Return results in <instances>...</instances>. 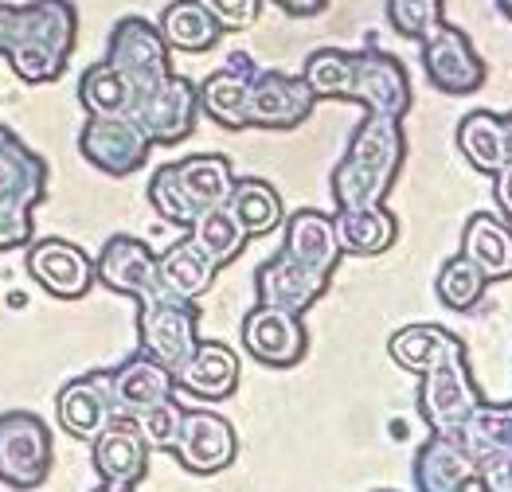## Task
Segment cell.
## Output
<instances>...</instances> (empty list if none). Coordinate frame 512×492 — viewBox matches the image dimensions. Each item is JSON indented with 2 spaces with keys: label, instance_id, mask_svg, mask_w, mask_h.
Here are the masks:
<instances>
[{
  "label": "cell",
  "instance_id": "6da1fadb",
  "mask_svg": "<svg viewBox=\"0 0 512 492\" xmlns=\"http://www.w3.org/2000/svg\"><path fill=\"white\" fill-rule=\"evenodd\" d=\"M79 43V12L71 0H0V59L28 86L63 79Z\"/></svg>",
  "mask_w": 512,
  "mask_h": 492
},
{
  "label": "cell",
  "instance_id": "7a4b0ae2",
  "mask_svg": "<svg viewBox=\"0 0 512 492\" xmlns=\"http://www.w3.org/2000/svg\"><path fill=\"white\" fill-rule=\"evenodd\" d=\"M137 344L149 360H157L161 368L176 371L200 344V309L196 301H184L169 289H161L157 297L137 301Z\"/></svg>",
  "mask_w": 512,
  "mask_h": 492
},
{
  "label": "cell",
  "instance_id": "3957f363",
  "mask_svg": "<svg viewBox=\"0 0 512 492\" xmlns=\"http://www.w3.org/2000/svg\"><path fill=\"white\" fill-rule=\"evenodd\" d=\"M51 430L32 410L0 414V485L16 492L40 489L51 473Z\"/></svg>",
  "mask_w": 512,
  "mask_h": 492
},
{
  "label": "cell",
  "instance_id": "277c9868",
  "mask_svg": "<svg viewBox=\"0 0 512 492\" xmlns=\"http://www.w3.org/2000/svg\"><path fill=\"white\" fill-rule=\"evenodd\" d=\"M106 63L133 86V98H137L141 90H149L172 75V47L165 43L161 28L149 24L145 16H122L110 28Z\"/></svg>",
  "mask_w": 512,
  "mask_h": 492
},
{
  "label": "cell",
  "instance_id": "5b68a950",
  "mask_svg": "<svg viewBox=\"0 0 512 492\" xmlns=\"http://www.w3.org/2000/svg\"><path fill=\"white\" fill-rule=\"evenodd\" d=\"M129 118L145 129V137L153 145H180L184 137L196 133L200 122V90L196 82L184 79L172 71L169 79H161L157 86L141 90L133 98Z\"/></svg>",
  "mask_w": 512,
  "mask_h": 492
},
{
  "label": "cell",
  "instance_id": "8992f818",
  "mask_svg": "<svg viewBox=\"0 0 512 492\" xmlns=\"http://www.w3.org/2000/svg\"><path fill=\"white\" fill-rule=\"evenodd\" d=\"M348 102H360L368 114H387V118H407L415 94L407 67L368 43L364 51H352V82H348Z\"/></svg>",
  "mask_w": 512,
  "mask_h": 492
},
{
  "label": "cell",
  "instance_id": "52a82bcc",
  "mask_svg": "<svg viewBox=\"0 0 512 492\" xmlns=\"http://www.w3.org/2000/svg\"><path fill=\"white\" fill-rule=\"evenodd\" d=\"M423 43V71H427V82L442 94H454V98H466V94H477L485 86V59L477 55L473 40L454 28V24H438Z\"/></svg>",
  "mask_w": 512,
  "mask_h": 492
},
{
  "label": "cell",
  "instance_id": "ba28073f",
  "mask_svg": "<svg viewBox=\"0 0 512 492\" xmlns=\"http://www.w3.org/2000/svg\"><path fill=\"white\" fill-rule=\"evenodd\" d=\"M79 153H83L86 164H94L106 176H133L141 164L149 161L153 141L145 137V129L129 114L86 118L83 133H79Z\"/></svg>",
  "mask_w": 512,
  "mask_h": 492
},
{
  "label": "cell",
  "instance_id": "9c48e42d",
  "mask_svg": "<svg viewBox=\"0 0 512 492\" xmlns=\"http://www.w3.org/2000/svg\"><path fill=\"white\" fill-rule=\"evenodd\" d=\"M169 453L188 473L215 477L239 457V438H235V426L223 414H215V410H184L176 446Z\"/></svg>",
  "mask_w": 512,
  "mask_h": 492
},
{
  "label": "cell",
  "instance_id": "30bf717a",
  "mask_svg": "<svg viewBox=\"0 0 512 492\" xmlns=\"http://www.w3.org/2000/svg\"><path fill=\"white\" fill-rule=\"evenodd\" d=\"M24 262L32 282L59 301H79L94 289V258L67 239H32Z\"/></svg>",
  "mask_w": 512,
  "mask_h": 492
},
{
  "label": "cell",
  "instance_id": "8fae6325",
  "mask_svg": "<svg viewBox=\"0 0 512 492\" xmlns=\"http://www.w3.org/2000/svg\"><path fill=\"white\" fill-rule=\"evenodd\" d=\"M317 98L301 75L286 71H255L247 90V125L258 129H298L313 114Z\"/></svg>",
  "mask_w": 512,
  "mask_h": 492
},
{
  "label": "cell",
  "instance_id": "7c38bea8",
  "mask_svg": "<svg viewBox=\"0 0 512 492\" xmlns=\"http://www.w3.org/2000/svg\"><path fill=\"white\" fill-rule=\"evenodd\" d=\"M94 282H102L110 293L133 297V301L157 297L165 289L161 286V274H157V254L149 250V243H141L133 235L106 239L98 262H94Z\"/></svg>",
  "mask_w": 512,
  "mask_h": 492
},
{
  "label": "cell",
  "instance_id": "4fadbf2b",
  "mask_svg": "<svg viewBox=\"0 0 512 492\" xmlns=\"http://www.w3.org/2000/svg\"><path fill=\"white\" fill-rule=\"evenodd\" d=\"M477 403H481V395H477V387H473V375H470L466 356L446 360L442 368H434L423 375L419 410H423V418H427L430 430L454 434V430L473 414Z\"/></svg>",
  "mask_w": 512,
  "mask_h": 492
},
{
  "label": "cell",
  "instance_id": "5bb4252c",
  "mask_svg": "<svg viewBox=\"0 0 512 492\" xmlns=\"http://www.w3.org/2000/svg\"><path fill=\"white\" fill-rule=\"evenodd\" d=\"M243 348L266 368H294L301 364L309 340L298 313L274 309V305H255L243 317Z\"/></svg>",
  "mask_w": 512,
  "mask_h": 492
},
{
  "label": "cell",
  "instance_id": "9a60e30c",
  "mask_svg": "<svg viewBox=\"0 0 512 492\" xmlns=\"http://www.w3.org/2000/svg\"><path fill=\"white\" fill-rule=\"evenodd\" d=\"M118 414L114 407V387H110V371H90V375H79L71 379L59 399H55V418L59 426L79 438V442H90L110 418Z\"/></svg>",
  "mask_w": 512,
  "mask_h": 492
},
{
  "label": "cell",
  "instance_id": "2e32d148",
  "mask_svg": "<svg viewBox=\"0 0 512 492\" xmlns=\"http://www.w3.org/2000/svg\"><path fill=\"white\" fill-rule=\"evenodd\" d=\"M90 461L102 481L114 485H137L149 473V446L137 434L133 418H110L94 438H90Z\"/></svg>",
  "mask_w": 512,
  "mask_h": 492
},
{
  "label": "cell",
  "instance_id": "e0dca14e",
  "mask_svg": "<svg viewBox=\"0 0 512 492\" xmlns=\"http://www.w3.org/2000/svg\"><path fill=\"white\" fill-rule=\"evenodd\" d=\"M255 289H258V305H274V309H286V313H305L309 305H317V297L329 289V278L294 262L290 254H274L266 258L255 270Z\"/></svg>",
  "mask_w": 512,
  "mask_h": 492
},
{
  "label": "cell",
  "instance_id": "ac0fdd59",
  "mask_svg": "<svg viewBox=\"0 0 512 492\" xmlns=\"http://www.w3.org/2000/svg\"><path fill=\"white\" fill-rule=\"evenodd\" d=\"M407 153V137H403V125L399 118H387V114H364V122L352 129V141H348V153L344 161H352L356 168L380 176L387 184H395L399 176V164Z\"/></svg>",
  "mask_w": 512,
  "mask_h": 492
},
{
  "label": "cell",
  "instance_id": "d6986e66",
  "mask_svg": "<svg viewBox=\"0 0 512 492\" xmlns=\"http://www.w3.org/2000/svg\"><path fill=\"white\" fill-rule=\"evenodd\" d=\"M477 481V465L458 442V434L434 430L415 457V485L419 492H466Z\"/></svg>",
  "mask_w": 512,
  "mask_h": 492
},
{
  "label": "cell",
  "instance_id": "ffe728a7",
  "mask_svg": "<svg viewBox=\"0 0 512 492\" xmlns=\"http://www.w3.org/2000/svg\"><path fill=\"white\" fill-rule=\"evenodd\" d=\"M282 254H290L294 262L333 278L337 262H341V243H337V227H333V215L317 211V207H301L286 219V243Z\"/></svg>",
  "mask_w": 512,
  "mask_h": 492
},
{
  "label": "cell",
  "instance_id": "44dd1931",
  "mask_svg": "<svg viewBox=\"0 0 512 492\" xmlns=\"http://www.w3.org/2000/svg\"><path fill=\"white\" fill-rule=\"evenodd\" d=\"M255 79V63L251 55H231V63L223 71H212L200 82V114H208L223 129H247V90Z\"/></svg>",
  "mask_w": 512,
  "mask_h": 492
},
{
  "label": "cell",
  "instance_id": "7402d4cb",
  "mask_svg": "<svg viewBox=\"0 0 512 492\" xmlns=\"http://www.w3.org/2000/svg\"><path fill=\"white\" fill-rule=\"evenodd\" d=\"M172 379L196 399H227L239 387V356L219 340H200L196 352L172 371Z\"/></svg>",
  "mask_w": 512,
  "mask_h": 492
},
{
  "label": "cell",
  "instance_id": "603a6c76",
  "mask_svg": "<svg viewBox=\"0 0 512 492\" xmlns=\"http://www.w3.org/2000/svg\"><path fill=\"white\" fill-rule=\"evenodd\" d=\"M47 196V161L28 149L8 125H0V200L40 207Z\"/></svg>",
  "mask_w": 512,
  "mask_h": 492
},
{
  "label": "cell",
  "instance_id": "cb8c5ba5",
  "mask_svg": "<svg viewBox=\"0 0 512 492\" xmlns=\"http://www.w3.org/2000/svg\"><path fill=\"white\" fill-rule=\"evenodd\" d=\"M454 434L466 446L477 469L512 461V403H485L481 399Z\"/></svg>",
  "mask_w": 512,
  "mask_h": 492
},
{
  "label": "cell",
  "instance_id": "d4e9b609",
  "mask_svg": "<svg viewBox=\"0 0 512 492\" xmlns=\"http://www.w3.org/2000/svg\"><path fill=\"white\" fill-rule=\"evenodd\" d=\"M110 387H114V407L118 414H137V410L153 407L161 399H169L176 391V379L169 368H161L157 360H149L145 352L129 356L122 368L110 371Z\"/></svg>",
  "mask_w": 512,
  "mask_h": 492
},
{
  "label": "cell",
  "instance_id": "484cf974",
  "mask_svg": "<svg viewBox=\"0 0 512 492\" xmlns=\"http://www.w3.org/2000/svg\"><path fill=\"white\" fill-rule=\"evenodd\" d=\"M458 356H466V344L438 325H407L391 336V360L415 375H427Z\"/></svg>",
  "mask_w": 512,
  "mask_h": 492
},
{
  "label": "cell",
  "instance_id": "4316f807",
  "mask_svg": "<svg viewBox=\"0 0 512 492\" xmlns=\"http://www.w3.org/2000/svg\"><path fill=\"white\" fill-rule=\"evenodd\" d=\"M462 254L485 274V282H505L512 278V231L497 215L477 211L470 215L462 231Z\"/></svg>",
  "mask_w": 512,
  "mask_h": 492
},
{
  "label": "cell",
  "instance_id": "83f0119b",
  "mask_svg": "<svg viewBox=\"0 0 512 492\" xmlns=\"http://www.w3.org/2000/svg\"><path fill=\"white\" fill-rule=\"evenodd\" d=\"M333 227H337V243L344 254H356V258H376L391 250L395 235H399V223L384 204L376 207H352V211H337L333 215Z\"/></svg>",
  "mask_w": 512,
  "mask_h": 492
},
{
  "label": "cell",
  "instance_id": "f1b7e54d",
  "mask_svg": "<svg viewBox=\"0 0 512 492\" xmlns=\"http://www.w3.org/2000/svg\"><path fill=\"white\" fill-rule=\"evenodd\" d=\"M215 266L212 258L196 246L192 235H184L180 243H172L161 258H157V274H161V286L184 297V301H200L215 282Z\"/></svg>",
  "mask_w": 512,
  "mask_h": 492
},
{
  "label": "cell",
  "instance_id": "f546056e",
  "mask_svg": "<svg viewBox=\"0 0 512 492\" xmlns=\"http://www.w3.org/2000/svg\"><path fill=\"white\" fill-rule=\"evenodd\" d=\"M157 28H161V36L172 51H184V55H204L223 36V28L215 24V16L200 0H169L161 8Z\"/></svg>",
  "mask_w": 512,
  "mask_h": 492
},
{
  "label": "cell",
  "instance_id": "4dcf8cb0",
  "mask_svg": "<svg viewBox=\"0 0 512 492\" xmlns=\"http://www.w3.org/2000/svg\"><path fill=\"white\" fill-rule=\"evenodd\" d=\"M227 211L235 215V223L243 227L247 239H258V235L278 231L282 219H286L278 188L266 184V180H258V176L235 180V188H231V196H227Z\"/></svg>",
  "mask_w": 512,
  "mask_h": 492
},
{
  "label": "cell",
  "instance_id": "1f68e13d",
  "mask_svg": "<svg viewBox=\"0 0 512 492\" xmlns=\"http://www.w3.org/2000/svg\"><path fill=\"white\" fill-rule=\"evenodd\" d=\"M176 168V180L180 188L188 192V200L208 211V207H223L231 188H235V168L223 153H196V157H184V161L172 164Z\"/></svg>",
  "mask_w": 512,
  "mask_h": 492
},
{
  "label": "cell",
  "instance_id": "d6a6232c",
  "mask_svg": "<svg viewBox=\"0 0 512 492\" xmlns=\"http://www.w3.org/2000/svg\"><path fill=\"white\" fill-rule=\"evenodd\" d=\"M458 149L470 161V168L485 172V176H497L509 164V157H505V125L489 110H473L458 122Z\"/></svg>",
  "mask_w": 512,
  "mask_h": 492
},
{
  "label": "cell",
  "instance_id": "836d02e7",
  "mask_svg": "<svg viewBox=\"0 0 512 492\" xmlns=\"http://www.w3.org/2000/svg\"><path fill=\"white\" fill-rule=\"evenodd\" d=\"M79 102H83L86 118H114L133 110V86H129L106 59L90 63L79 79Z\"/></svg>",
  "mask_w": 512,
  "mask_h": 492
},
{
  "label": "cell",
  "instance_id": "e575fe53",
  "mask_svg": "<svg viewBox=\"0 0 512 492\" xmlns=\"http://www.w3.org/2000/svg\"><path fill=\"white\" fill-rule=\"evenodd\" d=\"M188 235L196 239V246H200L208 258H212L215 266L235 262V258L243 254V246H247V235H243V227L235 223V215L227 211V204L200 211V215L192 219Z\"/></svg>",
  "mask_w": 512,
  "mask_h": 492
},
{
  "label": "cell",
  "instance_id": "d590c367",
  "mask_svg": "<svg viewBox=\"0 0 512 492\" xmlns=\"http://www.w3.org/2000/svg\"><path fill=\"white\" fill-rule=\"evenodd\" d=\"M301 79L313 90V98H344L348 102V82H352V51L341 47H317L305 67H301Z\"/></svg>",
  "mask_w": 512,
  "mask_h": 492
},
{
  "label": "cell",
  "instance_id": "8d00e7d4",
  "mask_svg": "<svg viewBox=\"0 0 512 492\" xmlns=\"http://www.w3.org/2000/svg\"><path fill=\"white\" fill-rule=\"evenodd\" d=\"M485 274L473 266L466 254H458V258H450L442 270H438V282H434V289H438V297H442V305L446 309H454V313H466V309H473L481 297H485Z\"/></svg>",
  "mask_w": 512,
  "mask_h": 492
},
{
  "label": "cell",
  "instance_id": "74e56055",
  "mask_svg": "<svg viewBox=\"0 0 512 492\" xmlns=\"http://www.w3.org/2000/svg\"><path fill=\"white\" fill-rule=\"evenodd\" d=\"M391 184L356 168L352 161H341L333 168V200H337V211H352V207H376L387 200Z\"/></svg>",
  "mask_w": 512,
  "mask_h": 492
},
{
  "label": "cell",
  "instance_id": "f35d334b",
  "mask_svg": "<svg viewBox=\"0 0 512 492\" xmlns=\"http://www.w3.org/2000/svg\"><path fill=\"white\" fill-rule=\"evenodd\" d=\"M149 204H153V211H157L165 223H172V227H192V219L200 215V207L192 204L188 192L180 188L172 164H161V168L153 172V180H149Z\"/></svg>",
  "mask_w": 512,
  "mask_h": 492
},
{
  "label": "cell",
  "instance_id": "ab89813d",
  "mask_svg": "<svg viewBox=\"0 0 512 492\" xmlns=\"http://www.w3.org/2000/svg\"><path fill=\"white\" fill-rule=\"evenodd\" d=\"M446 20V0H387V24L403 40H427Z\"/></svg>",
  "mask_w": 512,
  "mask_h": 492
},
{
  "label": "cell",
  "instance_id": "60d3db41",
  "mask_svg": "<svg viewBox=\"0 0 512 492\" xmlns=\"http://www.w3.org/2000/svg\"><path fill=\"white\" fill-rule=\"evenodd\" d=\"M129 418H133L137 434L145 438L149 453L172 450V446H176V434H180V422H184V407L169 395V399H161V403H153V407L137 410V414H129Z\"/></svg>",
  "mask_w": 512,
  "mask_h": 492
},
{
  "label": "cell",
  "instance_id": "b9f144b4",
  "mask_svg": "<svg viewBox=\"0 0 512 492\" xmlns=\"http://www.w3.org/2000/svg\"><path fill=\"white\" fill-rule=\"evenodd\" d=\"M36 207L0 200V250H20L36 239Z\"/></svg>",
  "mask_w": 512,
  "mask_h": 492
},
{
  "label": "cell",
  "instance_id": "7bdbcfd3",
  "mask_svg": "<svg viewBox=\"0 0 512 492\" xmlns=\"http://www.w3.org/2000/svg\"><path fill=\"white\" fill-rule=\"evenodd\" d=\"M200 4L212 12L223 32H251L262 12V0H200Z\"/></svg>",
  "mask_w": 512,
  "mask_h": 492
},
{
  "label": "cell",
  "instance_id": "ee69618b",
  "mask_svg": "<svg viewBox=\"0 0 512 492\" xmlns=\"http://www.w3.org/2000/svg\"><path fill=\"white\" fill-rule=\"evenodd\" d=\"M477 485L485 492H512V461L481 465V469H477Z\"/></svg>",
  "mask_w": 512,
  "mask_h": 492
},
{
  "label": "cell",
  "instance_id": "f6af8a7d",
  "mask_svg": "<svg viewBox=\"0 0 512 492\" xmlns=\"http://www.w3.org/2000/svg\"><path fill=\"white\" fill-rule=\"evenodd\" d=\"M278 4L286 16H298V20H309V16H321L329 8V0H270Z\"/></svg>",
  "mask_w": 512,
  "mask_h": 492
},
{
  "label": "cell",
  "instance_id": "bcb514c9",
  "mask_svg": "<svg viewBox=\"0 0 512 492\" xmlns=\"http://www.w3.org/2000/svg\"><path fill=\"white\" fill-rule=\"evenodd\" d=\"M493 196L505 211V219H512V164H505L497 176H493Z\"/></svg>",
  "mask_w": 512,
  "mask_h": 492
},
{
  "label": "cell",
  "instance_id": "7dc6e473",
  "mask_svg": "<svg viewBox=\"0 0 512 492\" xmlns=\"http://www.w3.org/2000/svg\"><path fill=\"white\" fill-rule=\"evenodd\" d=\"M501 125H505V157H509V164H512V114H505Z\"/></svg>",
  "mask_w": 512,
  "mask_h": 492
},
{
  "label": "cell",
  "instance_id": "c3c4849f",
  "mask_svg": "<svg viewBox=\"0 0 512 492\" xmlns=\"http://www.w3.org/2000/svg\"><path fill=\"white\" fill-rule=\"evenodd\" d=\"M94 492H133V485H114V481H106V485H98Z\"/></svg>",
  "mask_w": 512,
  "mask_h": 492
},
{
  "label": "cell",
  "instance_id": "681fc988",
  "mask_svg": "<svg viewBox=\"0 0 512 492\" xmlns=\"http://www.w3.org/2000/svg\"><path fill=\"white\" fill-rule=\"evenodd\" d=\"M497 12H501V16L512 24V0H497Z\"/></svg>",
  "mask_w": 512,
  "mask_h": 492
},
{
  "label": "cell",
  "instance_id": "f907efd6",
  "mask_svg": "<svg viewBox=\"0 0 512 492\" xmlns=\"http://www.w3.org/2000/svg\"><path fill=\"white\" fill-rule=\"evenodd\" d=\"M509 231H512V219H509Z\"/></svg>",
  "mask_w": 512,
  "mask_h": 492
}]
</instances>
